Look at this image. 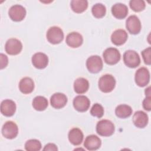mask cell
Segmentation results:
<instances>
[{"instance_id":"obj_31","label":"cell","mask_w":151,"mask_h":151,"mask_svg":"<svg viewBox=\"0 0 151 151\" xmlns=\"http://www.w3.org/2000/svg\"><path fill=\"white\" fill-rule=\"evenodd\" d=\"M144 63L147 65H150L151 64V48L148 47L141 52Z\"/></svg>"},{"instance_id":"obj_27","label":"cell","mask_w":151,"mask_h":151,"mask_svg":"<svg viewBox=\"0 0 151 151\" xmlns=\"http://www.w3.org/2000/svg\"><path fill=\"white\" fill-rule=\"evenodd\" d=\"M91 12L94 17L97 18H101L106 15V6L100 3L96 4L93 6L91 8Z\"/></svg>"},{"instance_id":"obj_20","label":"cell","mask_w":151,"mask_h":151,"mask_svg":"<svg viewBox=\"0 0 151 151\" xmlns=\"http://www.w3.org/2000/svg\"><path fill=\"white\" fill-rule=\"evenodd\" d=\"M111 11L113 15L116 18L119 19L126 18L129 11L127 6L122 3H117L113 5Z\"/></svg>"},{"instance_id":"obj_4","label":"cell","mask_w":151,"mask_h":151,"mask_svg":"<svg viewBox=\"0 0 151 151\" xmlns=\"http://www.w3.org/2000/svg\"><path fill=\"white\" fill-rule=\"evenodd\" d=\"M104 62L109 65L117 64L120 60V53L119 51L113 47H110L104 50L103 53Z\"/></svg>"},{"instance_id":"obj_30","label":"cell","mask_w":151,"mask_h":151,"mask_svg":"<svg viewBox=\"0 0 151 151\" xmlns=\"http://www.w3.org/2000/svg\"><path fill=\"white\" fill-rule=\"evenodd\" d=\"M90 113L94 117L101 118L104 114V108L101 104L95 103L90 110Z\"/></svg>"},{"instance_id":"obj_14","label":"cell","mask_w":151,"mask_h":151,"mask_svg":"<svg viewBox=\"0 0 151 151\" xmlns=\"http://www.w3.org/2000/svg\"><path fill=\"white\" fill-rule=\"evenodd\" d=\"M15 103L9 99L3 100L1 104V112L6 117H11L13 116L16 111Z\"/></svg>"},{"instance_id":"obj_19","label":"cell","mask_w":151,"mask_h":151,"mask_svg":"<svg viewBox=\"0 0 151 151\" xmlns=\"http://www.w3.org/2000/svg\"><path fill=\"white\" fill-rule=\"evenodd\" d=\"M101 145L100 139L94 134L88 136L84 142V146L88 150H96L100 148Z\"/></svg>"},{"instance_id":"obj_25","label":"cell","mask_w":151,"mask_h":151,"mask_svg":"<svg viewBox=\"0 0 151 151\" xmlns=\"http://www.w3.org/2000/svg\"><path fill=\"white\" fill-rule=\"evenodd\" d=\"M70 6L72 10L76 13H82L88 7V2L86 0H73Z\"/></svg>"},{"instance_id":"obj_8","label":"cell","mask_w":151,"mask_h":151,"mask_svg":"<svg viewBox=\"0 0 151 151\" xmlns=\"http://www.w3.org/2000/svg\"><path fill=\"white\" fill-rule=\"evenodd\" d=\"M18 133V127L15 123L8 121L5 123L2 128L3 136L8 139H12L17 137Z\"/></svg>"},{"instance_id":"obj_10","label":"cell","mask_w":151,"mask_h":151,"mask_svg":"<svg viewBox=\"0 0 151 151\" xmlns=\"http://www.w3.org/2000/svg\"><path fill=\"white\" fill-rule=\"evenodd\" d=\"M126 27L132 34H137L140 32L142 25L139 18L134 15L129 16L126 21Z\"/></svg>"},{"instance_id":"obj_3","label":"cell","mask_w":151,"mask_h":151,"mask_svg":"<svg viewBox=\"0 0 151 151\" xmlns=\"http://www.w3.org/2000/svg\"><path fill=\"white\" fill-rule=\"evenodd\" d=\"M47 39L52 44H58L60 43L64 38V33L61 28L54 26L50 27L46 34Z\"/></svg>"},{"instance_id":"obj_12","label":"cell","mask_w":151,"mask_h":151,"mask_svg":"<svg viewBox=\"0 0 151 151\" xmlns=\"http://www.w3.org/2000/svg\"><path fill=\"white\" fill-rule=\"evenodd\" d=\"M73 103L74 109L80 112L86 111L90 105V100L87 97L83 95L76 96L74 99Z\"/></svg>"},{"instance_id":"obj_16","label":"cell","mask_w":151,"mask_h":151,"mask_svg":"<svg viewBox=\"0 0 151 151\" xmlns=\"http://www.w3.org/2000/svg\"><path fill=\"white\" fill-rule=\"evenodd\" d=\"M65 42L71 48H78L83 44V38L80 33L72 32L67 35Z\"/></svg>"},{"instance_id":"obj_26","label":"cell","mask_w":151,"mask_h":151,"mask_svg":"<svg viewBox=\"0 0 151 151\" xmlns=\"http://www.w3.org/2000/svg\"><path fill=\"white\" fill-rule=\"evenodd\" d=\"M48 102L47 99L41 96L35 97L32 100V106L37 111H43L48 107Z\"/></svg>"},{"instance_id":"obj_35","label":"cell","mask_w":151,"mask_h":151,"mask_svg":"<svg viewBox=\"0 0 151 151\" xmlns=\"http://www.w3.org/2000/svg\"><path fill=\"white\" fill-rule=\"evenodd\" d=\"M145 95L146 97L150 96V87H148L145 89Z\"/></svg>"},{"instance_id":"obj_22","label":"cell","mask_w":151,"mask_h":151,"mask_svg":"<svg viewBox=\"0 0 151 151\" xmlns=\"http://www.w3.org/2000/svg\"><path fill=\"white\" fill-rule=\"evenodd\" d=\"M19 89L21 93L25 94L32 93L34 89V81L28 77L22 78L19 83Z\"/></svg>"},{"instance_id":"obj_29","label":"cell","mask_w":151,"mask_h":151,"mask_svg":"<svg viewBox=\"0 0 151 151\" xmlns=\"http://www.w3.org/2000/svg\"><path fill=\"white\" fill-rule=\"evenodd\" d=\"M130 8L134 12L143 11L146 6L145 2L143 0H131L129 2Z\"/></svg>"},{"instance_id":"obj_18","label":"cell","mask_w":151,"mask_h":151,"mask_svg":"<svg viewBox=\"0 0 151 151\" xmlns=\"http://www.w3.org/2000/svg\"><path fill=\"white\" fill-rule=\"evenodd\" d=\"M133 122L138 128H144L148 123L147 114L143 111H137L133 116Z\"/></svg>"},{"instance_id":"obj_34","label":"cell","mask_w":151,"mask_h":151,"mask_svg":"<svg viewBox=\"0 0 151 151\" xmlns=\"http://www.w3.org/2000/svg\"><path fill=\"white\" fill-rule=\"evenodd\" d=\"M44 150H57L58 148L57 147V146L54 144V143H48L47 145H46L44 147V148L43 149Z\"/></svg>"},{"instance_id":"obj_23","label":"cell","mask_w":151,"mask_h":151,"mask_svg":"<svg viewBox=\"0 0 151 151\" xmlns=\"http://www.w3.org/2000/svg\"><path fill=\"white\" fill-rule=\"evenodd\" d=\"M89 88V83L84 78L80 77L77 78L74 82V89L77 94L85 93Z\"/></svg>"},{"instance_id":"obj_17","label":"cell","mask_w":151,"mask_h":151,"mask_svg":"<svg viewBox=\"0 0 151 151\" xmlns=\"http://www.w3.org/2000/svg\"><path fill=\"white\" fill-rule=\"evenodd\" d=\"M127 37V33L124 29H118L112 33L111 35V41L114 45L119 46L126 42Z\"/></svg>"},{"instance_id":"obj_32","label":"cell","mask_w":151,"mask_h":151,"mask_svg":"<svg viewBox=\"0 0 151 151\" xmlns=\"http://www.w3.org/2000/svg\"><path fill=\"white\" fill-rule=\"evenodd\" d=\"M143 107L147 111H150L151 110V97H146L143 101Z\"/></svg>"},{"instance_id":"obj_28","label":"cell","mask_w":151,"mask_h":151,"mask_svg":"<svg viewBox=\"0 0 151 151\" xmlns=\"http://www.w3.org/2000/svg\"><path fill=\"white\" fill-rule=\"evenodd\" d=\"M25 149L27 151H38L41 149V143L38 140L30 139L26 142Z\"/></svg>"},{"instance_id":"obj_5","label":"cell","mask_w":151,"mask_h":151,"mask_svg":"<svg viewBox=\"0 0 151 151\" xmlns=\"http://www.w3.org/2000/svg\"><path fill=\"white\" fill-rule=\"evenodd\" d=\"M124 64L130 68H136L140 64V58L139 54L134 50H127L123 54Z\"/></svg>"},{"instance_id":"obj_21","label":"cell","mask_w":151,"mask_h":151,"mask_svg":"<svg viewBox=\"0 0 151 151\" xmlns=\"http://www.w3.org/2000/svg\"><path fill=\"white\" fill-rule=\"evenodd\" d=\"M68 137L70 142L72 145L78 146L82 143L84 136L82 131L80 129L74 127L70 130Z\"/></svg>"},{"instance_id":"obj_7","label":"cell","mask_w":151,"mask_h":151,"mask_svg":"<svg viewBox=\"0 0 151 151\" xmlns=\"http://www.w3.org/2000/svg\"><path fill=\"white\" fill-rule=\"evenodd\" d=\"M134 80L136 84L141 87H145L149 83L150 73L145 67L139 68L135 73Z\"/></svg>"},{"instance_id":"obj_2","label":"cell","mask_w":151,"mask_h":151,"mask_svg":"<svg viewBox=\"0 0 151 151\" xmlns=\"http://www.w3.org/2000/svg\"><path fill=\"white\" fill-rule=\"evenodd\" d=\"M99 89L104 93H110L114 88L116 80L111 74H105L101 76L98 82Z\"/></svg>"},{"instance_id":"obj_9","label":"cell","mask_w":151,"mask_h":151,"mask_svg":"<svg viewBox=\"0 0 151 151\" xmlns=\"http://www.w3.org/2000/svg\"><path fill=\"white\" fill-rule=\"evenodd\" d=\"M26 13L25 8L23 6L18 4L12 6L8 11L9 18L16 22L23 20L25 17Z\"/></svg>"},{"instance_id":"obj_6","label":"cell","mask_w":151,"mask_h":151,"mask_svg":"<svg viewBox=\"0 0 151 151\" xmlns=\"http://www.w3.org/2000/svg\"><path fill=\"white\" fill-rule=\"evenodd\" d=\"M103 61L99 55H92L88 57L86 61V67L89 72L97 73L103 68Z\"/></svg>"},{"instance_id":"obj_24","label":"cell","mask_w":151,"mask_h":151,"mask_svg":"<svg viewBox=\"0 0 151 151\" xmlns=\"http://www.w3.org/2000/svg\"><path fill=\"white\" fill-rule=\"evenodd\" d=\"M132 107L127 104H120L115 109V114L120 119H126L130 117L132 114Z\"/></svg>"},{"instance_id":"obj_11","label":"cell","mask_w":151,"mask_h":151,"mask_svg":"<svg viewBox=\"0 0 151 151\" xmlns=\"http://www.w3.org/2000/svg\"><path fill=\"white\" fill-rule=\"evenodd\" d=\"M22 49L21 42L16 38L9 39L5 44V50L7 54L15 55L19 54Z\"/></svg>"},{"instance_id":"obj_15","label":"cell","mask_w":151,"mask_h":151,"mask_svg":"<svg viewBox=\"0 0 151 151\" xmlns=\"http://www.w3.org/2000/svg\"><path fill=\"white\" fill-rule=\"evenodd\" d=\"M67 103V96L61 93H56L52 94L50 98V103L52 107L60 109L64 107Z\"/></svg>"},{"instance_id":"obj_1","label":"cell","mask_w":151,"mask_h":151,"mask_svg":"<svg viewBox=\"0 0 151 151\" xmlns=\"http://www.w3.org/2000/svg\"><path fill=\"white\" fill-rule=\"evenodd\" d=\"M114 125L109 120L103 119L99 121L96 125L97 133L104 137L111 136L114 132Z\"/></svg>"},{"instance_id":"obj_13","label":"cell","mask_w":151,"mask_h":151,"mask_svg":"<svg viewBox=\"0 0 151 151\" xmlns=\"http://www.w3.org/2000/svg\"><path fill=\"white\" fill-rule=\"evenodd\" d=\"M32 64L38 69H43L45 68L48 64V58L47 55L43 52H37L32 57Z\"/></svg>"},{"instance_id":"obj_33","label":"cell","mask_w":151,"mask_h":151,"mask_svg":"<svg viewBox=\"0 0 151 151\" xmlns=\"http://www.w3.org/2000/svg\"><path fill=\"white\" fill-rule=\"evenodd\" d=\"M0 58H1V69L2 70L7 66L8 63V60L7 56L2 53L0 54Z\"/></svg>"}]
</instances>
